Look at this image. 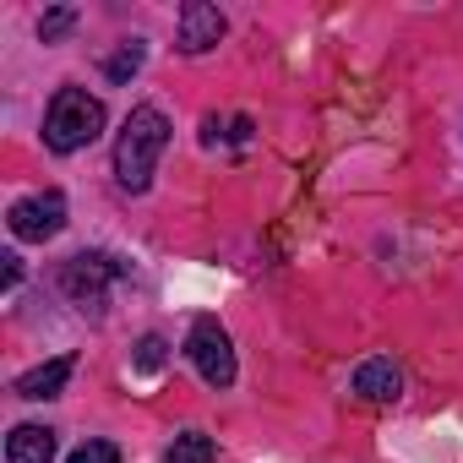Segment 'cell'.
I'll return each mask as SVG.
<instances>
[{
	"label": "cell",
	"mask_w": 463,
	"mask_h": 463,
	"mask_svg": "<svg viewBox=\"0 0 463 463\" xmlns=\"http://www.w3.org/2000/svg\"><path fill=\"white\" fill-rule=\"evenodd\" d=\"M6 223H12V235H17V241H33V246H44V241H55L61 229H66V196H61V191L23 196V202H12Z\"/></svg>",
	"instance_id": "5"
},
{
	"label": "cell",
	"mask_w": 463,
	"mask_h": 463,
	"mask_svg": "<svg viewBox=\"0 0 463 463\" xmlns=\"http://www.w3.org/2000/svg\"><path fill=\"white\" fill-rule=\"evenodd\" d=\"M213 458H218V447H213V436H202V430H180L164 463H213Z\"/></svg>",
	"instance_id": "11"
},
{
	"label": "cell",
	"mask_w": 463,
	"mask_h": 463,
	"mask_svg": "<svg viewBox=\"0 0 463 463\" xmlns=\"http://www.w3.org/2000/svg\"><path fill=\"white\" fill-rule=\"evenodd\" d=\"M71 371H77V360H71V354H55V360H44V365H33V371L17 376V398H28V403H50V398L66 392Z\"/></svg>",
	"instance_id": "7"
},
{
	"label": "cell",
	"mask_w": 463,
	"mask_h": 463,
	"mask_svg": "<svg viewBox=\"0 0 463 463\" xmlns=\"http://www.w3.org/2000/svg\"><path fill=\"white\" fill-rule=\"evenodd\" d=\"M169 137H175V131H169L164 109L137 104V109L126 115V126H120V137H115V180H120V191L137 196V191L153 185V169H158Z\"/></svg>",
	"instance_id": "1"
},
{
	"label": "cell",
	"mask_w": 463,
	"mask_h": 463,
	"mask_svg": "<svg viewBox=\"0 0 463 463\" xmlns=\"http://www.w3.org/2000/svg\"><path fill=\"white\" fill-rule=\"evenodd\" d=\"M71 28H77V12H71V6H55V12L39 17V39H44V44H61Z\"/></svg>",
	"instance_id": "12"
},
{
	"label": "cell",
	"mask_w": 463,
	"mask_h": 463,
	"mask_svg": "<svg viewBox=\"0 0 463 463\" xmlns=\"http://www.w3.org/2000/svg\"><path fill=\"white\" fill-rule=\"evenodd\" d=\"M0 262H6V279H0V284H6V289H17V284H23V257H17V251H6Z\"/></svg>",
	"instance_id": "15"
},
{
	"label": "cell",
	"mask_w": 463,
	"mask_h": 463,
	"mask_svg": "<svg viewBox=\"0 0 463 463\" xmlns=\"http://www.w3.org/2000/svg\"><path fill=\"white\" fill-rule=\"evenodd\" d=\"M185 354H191V365L202 371L207 387H229V382H235V344H229V333L218 327V317H196L191 322Z\"/></svg>",
	"instance_id": "3"
},
{
	"label": "cell",
	"mask_w": 463,
	"mask_h": 463,
	"mask_svg": "<svg viewBox=\"0 0 463 463\" xmlns=\"http://www.w3.org/2000/svg\"><path fill=\"white\" fill-rule=\"evenodd\" d=\"M158 365H164V338L147 333V338L137 344V371H158Z\"/></svg>",
	"instance_id": "14"
},
{
	"label": "cell",
	"mask_w": 463,
	"mask_h": 463,
	"mask_svg": "<svg viewBox=\"0 0 463 463\" xmlns=\"http://www.w3.org/2000/svg\"><path fill=\"white\" fill-rule=\"evenodd\" d=\"M142 61H147V44H142V39H126L115 55H104V77H109V82H131V77L142 71Z\"/></svg>",
	"instance_id": "10"
},
{
	"label": "cell",
	"mask_w": 463,
	"mask_h": 463,
	"mask_svg": "<svg viewBox=\"0 0 463 463\" xmlns=\"http://www.w3.org/2000/svg\"><path fill=\"white\" fill-rule=\"evenodd\" d=\"M66 463H120V447L115 441H82Z\"/></svg>",
	"instance_id": "13"
},
{
	"label": "cell",
	"mask_w": 463,
	"mask_h": 463,
	"mask_svg": "<svg viewBox=\"0 0 463 463\" xmlns=\"http://www.w3.org/2000/svg\"><path fill=\"white\" fill-rule=\"evenodd\" d=\"M104 137V104L88 88H61L44 109V142L50 153H82Z\"/></svg>",
	"instance_id": "2"
},
{
	"label": "cell",
	"mask_w": 463,
	"mask_h": 463,
	"mask_svg": "<svg viewBox=\"0 0 463 463\" xmlns=\"http://www.w3.org/2000/svg\"><path fill=\"white\" fill-rule=\"evenodd\" d=\"M223 33H229V23L218 6H207V0H185L180 6V55H207Z\"/></svg>",
	"instance_id": "6"
},
{
	"label": "cell",
	"mask_w": 463,
	"mask_h": 463,
	"mask_svg": "<svg viewBox=\"0 0 463 463\" xmlns=\"http://www.w3.org/2000/svg\"><path fill=\"white\" fill-rule=\"evenodd\" d=\"M354 392H360L365 403H392V398L403 392V371H398L387 354H371V360L354 365Z\"/></svg>",
	"instance_id": "8"
},
{
	"label": "cell",
	"mask_w": 463,
	"mask_h": 463,
	"mask_svg": "<svg viewBox=\"0 0 463 463\" xmlns=\"http://www.w3.org/2000/svg\"><path fill=\"white\" fill-rule=\"evenodd\" d=\"M115 279H120V262H115V257H104V251H77V257L61 268V295L77 300L82 311H88V306L99 311Z\"/></svg>",
	"instance_id": "4"
},
{
	"label": "cell",
	"mask_w": 463,
	"mask_h": 463,
	"mask_svg": "<svg viewBox=\"0 0 463 463\" xmlns=\"http://www.w3.org/2000/svg\"><path fill=\"white\" fill-rule=\"evenodd\" d=\"M6 463H55V430L50 425H17L6 436Z\"/></svg>",
	"instance_id": "9"
}]
</instances>
